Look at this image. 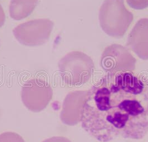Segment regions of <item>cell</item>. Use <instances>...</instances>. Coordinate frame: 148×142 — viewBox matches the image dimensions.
Masks as SVG:
<instances>
[{
	"label": "cell",
	"instance_id": "12",
	"mask_svg": "<svg viewBox=\"0 0 148 142\" xmlns=\"http://www.w3.org/2000/svg\"><path fill=\"white\" fill-rule=\"evenodd\" d=\"M42 142H71L69 139L63 136H53Z\"/></svg>",
	"mask_w": 148,
	"mask_h": 142
},
{
	"label": "cell",
	"instance_id": "8",
	"mask_svg": "<svg viewBox=\"0 0 148 142\" xmlns=\"http://www.w3.org/2000/svg\"><path fill=\"white\" fill-rule=\"evenodd\" d=\"M126 45L141 60H148V19H141L136 23Z\"/></svg>",
	"mask_w": 148,
	"mask_h": 142
},
{
	"label": "cell",
	"instance_id": "2",
	"mask_svg": "<svg viewBox=\"0 0 148 142\" xmlns=\"http://www.w3.org/2000/svg\"><path fill=\"white\" fill-rule=\"evenodd\" d=\"M99 19L106 34L120 38L125 35L134 16L125 8L124 0H105L99 10Z\"/></svg>",
	"mask_w": 148,
	"mask_h": 142
},
{
	"label": "cell",
	"instance_id": "9",
	"mask_svg": "<svg viewBox=\"0 0 148 142\" xmlns=\"http://www.w3.org/2000/svg\"><path fill=\"white\" fill-rule=\"evenodd\" d=\"M38 0H11L9 7L11 17L21 20L30 16L37 6Z\"/></svg>",
	"mask_w": 148,
	"mask_h": 142
},
{
	"label": "cell",
	"instance_id": "7",
	"mask_svg": "<svg viewBox=\"0 0 148 142\" xmlns=\"http://www.w3.org/2000/svg\"><path fill=\"white\" fill-rule=\"evenodd\" d=\"M86 94L87 91H74L66 96L60 116L64 124L74 126L80 122L82 109Z\"/></svg>",
	"mask_w": 148,
	"mask_h": 142
},
{
	"label": "cell",
	"instance_id": "1",
	"mask_svg": "<svg viewBox=\"0 0 148 142\" xmlns=\"http://www.w3.org/2000/svg\"><path fill=\"white\" fill-rule=\"evenodd\" d=\"M148 81L125 72L106 74L87 91L80 122L100 142L141 139L148 132Z\"/></svg>",
	"mask_w": 148,
	"mask_h": 142
},
{
	"label": "cell",
	"instance_id": "3",
	"mask_svg": "<svg viewBox=\"0 0 148 142\" xmlns=\"http://www.w3.org/2000/svg\"><path fill=\"white\" fill-rule=\"evenodd\" d=\"M58 67L62 81L70 86H79L88 82L95 69L90 57L80 51L67 53L60 60Z\"/></svg>",
	"mask_w": 148,
	"mask_h": 142
},
{
	"label": "cell",
	"instance_id": "6",
	"mask_svg": "<svg viewBox=\"0 0 148 142\" xmlns=\"http://www.w3.org/2000/svg\"><path fill=\"white\" fill-rule=\"evenodd\" d=\"M53 95L50 85L44 80L32 78L22 87L21 97L24 105L30 111L40 112L49 105Z\"/></svg>",
	"mask_w": 148,
	"mask_h": 142
},
{
	"label": "cell",
	"instance_id": "10",
	"mask_svg": "<svg viewBox=\"0 0 148 142\" xmlns=\"http://www.w3.org/2000/svg\"><path fill=\"white\" fill-rule=\"evenodd\" d=\"M0 142H25L20 135L14 132H5L0 134Z\"/></svg>",
	"mask_w": 148,
	"mask_h": 142
},
{
	"label": "cell",
	"instance_id": "5",
	"mask_svg": "<svg viewBox=\"0 0 148 142\" xmlns=\"http://www.w3.org/2000/svg\"><path fill=\"white\" fill-rule=\"evenodd\" d=\"M136 60L127 48L114 44L107 46L103 53L100 66L106 74L115 75L132 72L135 69Z\"/></svg>",
	"mask_w": 148,
	"mask_h": 142
},
{
	"label": "cell",
	"instance_id": "11",
	"mask_svg": "<svg viewBox=\"0 0 148 142\" xmlns=\"http://www.w3.org/2000/svg\"><path fill=\"white\" fill-rule=\"evenodd\" d=\"M126 2L135 10H143L148 7V0H126Z\"/></svg>",
	"mask_w": 148,
	"mask_h": 142
},
{
	"label": "cell",
	"instance_id": "4",
	"mask_svg": "<svg viewBox=\"0 0 148 142\" xmlns=\"http://www.w3.org/2000/svg\"><path fill=\"white\" fill-rule=\"evenodd\" d=\"M53 27V23L48 19H35L18 25L13 30V34L22 45L40 46L49 41Z\"/></svg>",
	"mask_w": 148,
	"mask_h": 142
},
{
	"label": "cell",
	"instance_id": "13",
	"mask_svg": "<svg viewBox=\"0 0 148 142\" xmlns=\"http://www.w3.org/2000/svg\"><path fill=\"white\" fill-rule=\"evenodd\" d=\"M5 14L3 11V9L2 6L0 5V28H1L5 24Z\"/></svg>",
	"mask_w": 148,
	"mask_h": 142
}]
</instances>
